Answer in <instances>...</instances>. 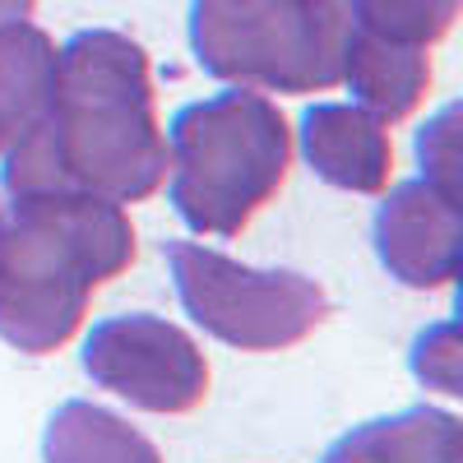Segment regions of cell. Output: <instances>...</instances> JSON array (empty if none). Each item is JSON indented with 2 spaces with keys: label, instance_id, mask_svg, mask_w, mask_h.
Returning <instances> with one entry per match:
<instances>
[{
  "label": "cell",
  "instance_id": "277c9868",
  "mask_svg": "<svg viewBox=\"0 0 463 463\" xmlns=\"http://www.w3.org/2000/svg\"><path fill=\"white\" fill-rule=\"evenodd\" d=\"M343 0H195L190 52L222 84L329 93L343 84Z\"/></svg>",
  "mask_w": 463,
  "mask_h": 463
},
{
  "label": "cell",
  "instance_id": "3957f363",
  "mask_svg": "<svg viewBox=\"0 0 463 463\" xmlns=\"http://www.w3.org/2000/svg\"><path fill=\"white\" fill-rule=\"evenodd\" d=\"M172 209L200 237H241L292 172V126L255 89H227L172 116Z\"/></svg>",
  "mask_w": 463,
  "mask_h": 463
},
{
  "label": "cell",
  "instance_id": "9a60e30c",
  "mask_svg": "<svg viewBox=\"0 0 463 463\" xmlns=\"http://www.w3.org/2000/svg\"><path fill=\"white\" fill-rule=\"evenodd\" d=\"M454 121H458V111L445 107L440 116H431V121L417 130V163H421V181H431L436 190H445V195L458 200V190H454V167H458Z\"/></svg>",
  "mask_w": 463,
  "mask_h": 463
},
{
  "label": "cell",
  "instance_id": "5b68a950",
  "mask_svg": "<svg viewBox=\"0 0 463 463\" xmlns=\"http://www.w3.org/2000/svg\"><path fill=\"white\" fill-rule=\"evenodd\" d=\"M167 264L185 316L241 353L297 347L329 316L325 288L297 269H250L195 241H167Z\"/></svg>",
  "mask_w": 463,
  "mask_h": 463
},
{
  "label": "cell",
  "instance_id": "4fadbf2b",
  "mask_svg": "<svg viewBox=\"0 0 463 463\" xmlns=\"http://www.w3.org/2000/svg\"><path fill=\"white\" fill-rule=\"evenodd\" d=\"M347 24L390 43L431 47L454 28L458 0H347Z\"/></svg>",
  "mask_w": 463,
  "mask_h": 463
},
{
  "label": "cell",
  "instance_id": "7a4b0ae2",
  "mask_svg": "<svg viewBox=\"0 0 463 463\" xmlns=\"http://www.w3.org/2000/svg\"><path fill=\"white\" fill-rule=\"evenodd\" d=\"M135 264V227L98 195H14L0 222V338L47 357L80 334L102 283Z\"/></svg>",
  "mask_w": 463,
  "mask_h": 463
},
{
  "label": "cell",
  "instance_id": "e0dca14e",
  "mask_svg": "<svg viewBox=\"0 0 463 463\" xmlns=\"http://www.w3.org/2000/svg\"><path fill=\"white\" fill-rule=\"evenodd\" d=\"M0 222H5V213H0Z\"/></svg>",
  "mask_w": 463,
  "mask_h": 463
},
{
  "label": "cell",
  "instance_id": "9c48e42d",
  "mask_svg": "<svg viewBox=\"0 0 463 463\" xmlns=\"http://www.w3.org/2000/svg\"><path fill=\"white\" fill-rule=\"evenodd\" d=\"M343 84L353 89L357 107L380 116L384 126L408 121V116L421 107V98H427V89H431V56H427V47L390 43V37H375L366 28L347 24Z\"/></svg>",
  "mask_w": 463,
  "mask_h": 463
},
{
  "label": "cell",
  "instance_id": "52a82bcc",
  "mask_svg": "<svg viewBox=\"0 0 463 463\" xmlns=\"http://www.w3.org/2000/svg\"><path fill=\"white\" fill-rule=\"evenodd\" d=\"M371 241L380 264L412 292H436L458 279V246L463 222L458 200L436 190L431 181H403L380 200Z\"/></svg>",
  "mask_w": 463,
  "mask_h": 463
},
{
  "label": "cell",
  "instance_id": "30bf717a",
  "mask_svg": "<svg viewBox=\"0 0 463 463\" xmlns=\"http://www.w3.org/2000/svg\"><path fill=\"white\" fill-rule=\"evenodd\" d=\"M320 463H463V421L440 408L375 417L334 440Z\"/></svg>",
  "mask_w": 463,
  "mask_h": 463
},
{
  "label": "cell",
  "instance_id": "6da1fadb",
  "mask_svg": "<svg viewBox=\"0 0 463 463\" xmlns=\"http://www.w3.org/2000/svg\"><path fill=\"white\" fill-rule=\"evenodd\" d=\"M167 181V139L135 37L84 28L56 52L47 111L5 148V195H98L139 204Z\"/></svg>",
  "mask_w": 463,
  "mask_h": 463
},
{
  "label": "cell",
  "instance_id": "8992f818",
  "mask_svg": "<svg viewBox=\"0 0 463 463\" xmlns=\"http://www.w3.org/2000/svg\"><path fill=\"white\" fill-rule=\"evenodd\" d=\"M84 371L144 412H195L209 399V357L185 329L163 316H107L84 338Z\"/></svg>",
  "mask_w": 463,
  "mask_h": 463
},
{
  "label": "cell",
  "instance_id": "7c38bea8",
  "mask_svg": "<svg viewBox=\"0 0 463 463\" xmlns=\"http://www.w3.org/2000/svg\"><path fill=\"white\" fill-rule=\"evenodd\" d=\"M56 43L28 19L0 24V153H5L52 98Z\"/></svg>",
  "mask_w": 463,
  "mask_h": 463
},
{
  "label": "cell",
  "instance_id": "ba28073f",
  "mask_svg": "<svg viewBox=\"0 0 463 463\" xmlns=\"http://www.w3.org/2000/svg\"><path fill=\"white\" fill-rule=\"evenodd\" d=\"M301 153L320 181L353 195H384L394 172L390 126L357 102H316L301 116Z\"/></svg>",
  "mask_w": 463,
  "mask_h": 463
},
{
  "label": "cell",
  "instance_id": "8fae6325",
  "mask_svg": "<svg viewBox=\"0 0 463 463\" xmlns=\"http://www.w3.org/2000/svg\"><path fill=\"white\" fill-rule=\"evenodd\" d=\"M47 463H163L158 445L89 399H70L52 412L43 431Z\"/></svg>",
  "mask_w": 463,
  "mask_h": 463
},
{
  "label": "cell",
  "instance_id": "2e32d148",
  "mask_svg": "<svg viewBox=\"0 0 463 463\" xmlns=\"http://www.w3.org/2000/svg\"><path fill=\"white\" fill-rule=\"evenodd\" d=\"M37 10V0H0V24H19Z\"/></svg>",
  "mask_w": 463,
  "mask_h": 463
},
{
  "label": "cell",
  "instance_id": "5bb4252c",
  "mask_svg": "<svg viewBox=\"0 0 463 463\" xmlns=\"http://www.w3.org/2000/svg\"><path fill=\"white\" fill-rule=\"evenodd\" d=\"M412 375L427 384V390H440L449 399L463 394V384H458V329H454V320L431 325L427 334H417V343H412Z\"/></svg>",
  "mask_w": 463,
  "mask_h": 463
}]
</instances>
